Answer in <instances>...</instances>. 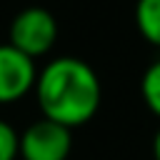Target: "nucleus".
<instances>
[{"label":"nucleus","mask_w":160,"mask_h":160,"mask_svg":"<svg viewBox=\"0 0 160 160\" xmlns=\"http://www.w3.org/2000/svg\"><path fill=\"white\" fill-rule=\"evenodd\" d=\"M20 158V135L18 130L0 118V160H18Z\"/></svg>","instance_id":"nucleus-7"},{"label":"nucleus","mask_w":160,"mask_h":160,"mask_svg":"<svg viewBox=\"0 0 160 160\" xmlns=\"http://www.w3.org/2000/svg\"><path fill=\"white\" fill-rule=\"evenodd\" d=\"M140 95L145 108L160 120V58L152 60L140 78Z\"/></svg>","instance_id":"nucleus-6"},{"label":"nucleus","mask_w":160,"mask_h":160,"mask_svg":"<svg viewBox=\"0 0 160 160\" xmlns=\"http://www.w3.org/2000/svg\"><path fill=\"white\" fill-rule=\"evenodd\" d=\"M72 150L70 128L40 118L20 132V158L22 160H68Z\"/></svg>","instance_id":"nucleus-3"},{"label":"nucleus","mask_w":160,"mask_h":160,"mask_svg":"<svg viewBox=\"0 0 160 160\" xmlns=\"http://www.w3.org/2000/svg\"><path fill=\"white\" fill-rule=\"evenodd\" d=\"M152 160H160V128L152 138Z\"/></svg>","instance_id":"nucleus-8"},{"label":"nucleus","mask_w":160,"mask_h":160,"mask_svg":"<svg viewBox=\"0 0 160 160\" xmlns=\"http://www.w3.org/2000/svg\"><path fill=\"white\" fill-rule=\"evenodd\" d=\"M135 28L155 48H160V0L135 2Z\"/></svg>","instance_id":"nucleus-5"},{"label":"nucleus","mask_w":160,"mask_h":160,"mask_svg":"<svg viewBox=\"0 0 160 160\" xmlns=\"http://www.w3.org/2000/svg\"><path fill=\"white\" fill-rule=\"evenodd\" d=\"M58 20L42 5L22 8L10 22V45L38 60L48 55L58 42Z\"/></svg>","instance_id":"nucleus-2"},{"label":"nucleus","mask_w":160,"mask_h":160,"mask_svg":"<svg viewBox=\"0 0 160 160\" xmlns=\"http://www.w3.org/2000/svg\"><path fill=\"white\" fill-rule=\"evenodd\" d=\"M35 100L42 118L65 128H80L95 118L102 102V85L92 65L80 58L60 55L38 70Z\"/></svg>","instance_id":"nucleus-1"},{"label":"nucleus","mask_w":160,"mask_h":160,"mask_svg":"<svg viewBox=\"0 0 160 160\" xmlns=\"http://www.w3.org/2000/svg\"><path fill=\"white\" fill-rule=\"evenodd\" d=\"M38 68L35 60L12 48L10 42L0 45V105H12L35 90Z\"/></svg>","instance_id":"nucleus-4"}]
</instances>
